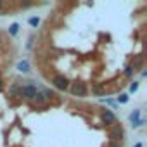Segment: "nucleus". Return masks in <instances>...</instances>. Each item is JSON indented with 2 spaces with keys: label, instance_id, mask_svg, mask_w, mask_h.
Returning <instances> with one entry per match:
<instances>
[{
  "label": "nucleus",
  "instance_id": "nucleus-1",
  "mask_svg": "<svg viewBox=\"0 0 147 147\" xmlns=\"http://www.w3.org/2000/svg\"><path fill=\"white\" fill-rule=\"evenodd\" d=\"M67 90L71 92L73 97H85L88 94V88H87L85 83H71Z\"/></svg>",
  "mask_w": 147,
  "mask_h": 147
},
{
  "label": "nucleus",
  "instance_id": "nucleus-2",
  "mask_svg": "<svg viewBox=\"0 0 147 147\" xmlns=\"http://www.w3.org/2000/svg\"><path fill=\"white\" fill-rule=\"evenodd\" d=\"M52 85H54L57 90L66 92V90L69 88V80H67L64 75H55V76L52 78Z\"/></svg>",
  "mask_w": 147,
  "mask_h": 147
},
{
  "label": "nucleus",
  "instance_id": "nucleus-3",
  "mask_svg": "<svg viewBox=\"0 0 147 147\" xmlns=\"http://www.w3.org/2000/svg\"><path fill=\"white\" fill-rule=\"evenodd\" d=\"M36 92H38V88H36V85H33V83H28V85H21V90H19V95L21 97H24V99H28V100H31L35 95H36Z\"/></svg>",
  "mask_w": 147,
  "mask_h": 147
},
{
  "label": "nucleus",
  "instance_id": "nucleus-4",
  "mask_svg": "<svg viewBox=\"0 0 147 147\" xmlns=\"http://www.w3.org/2000/svg\"><path fill=\"white\" fill-rule=\"evenodd\" d=\"M125 137V131H123V126L121 125H113L111 126V130H109V138H111V142H118V140H121Z\"/></svg>",
  "mask_w": 147,
  "mask_h": 147
},
{
  "label": "nucleus",
  "instance_id": "nucleus-5",
  "mask_svg": "<svg viewBox=\"0 0 147 147\" xmlns=\"http://www.w3.org/2000/svg\"><path fill=\"white\" fill-rule=\"evenodd\" d=\"M100 119H102V123H104V125H107V126H113V125L116 123V114H114L111 109H106V111H102V114H100Z\"/></svg>",
  "mask_w": 147,
  "mask_h": 147
},
{
  "label": "nucleus",
  "instance_id": "nucleus-6",
  "mask_svg": "<svg viewBox=\"0 0 147 147\" xmlns=\"http://www.w3.org/2000/svg\"><path fill=\"white\" fill-rule=\"evenodd\" d=\"M33 100H35V104H36V106H45L47 97L43 95V92H42V90H38V92H36V95L33 97Z\"/></svg>",
  "mask_w": 147,
  "mask_h": 147
},
{
  "label": "nucleus",
  "instance_id": "nucleus-7",
  "mask_svg": "<svg viewBox=\"0 0 147 147\" xmlns=\"http://www.w3.org/2000/svg\"><path fill=\"white\" fill-rule=\"evenodd\" d=\"M19 90H21V85H19V83H11V87H9V95H11V97H18V95H19Z\"/></svg>",
  "mask_w": 147,
  "mask_h": 147
},
{
  "label": "nucleus",
  "instance_id": "nucleus-8",
  "mask_svg": "<svg viewBox=\"0 0 147 147\" xmlns=\"http://www.w3.org/2000/svg\"><path fill=\"white\" fill-rule=\"evenodd\" d=\"M142 64H144V55H138V57H135V59L131 61V64H130V66L137 71V69H140V67H142Z\"/></svg>",
  "mask_w": 147,
  "mask_h": 147
},
{
  "label": "nucleus",
  "instance_id": "nucleus-9",
  "mask_svg": "<svg viewBox=\"0 0 147 147\" xmlns=\"http://www.w3.org/2000/svg\"><path fill=\"white\" fill-rule=\"evenodd\" d=\"M18 69L23 71V73H28V71H30V62H28L26 59H24V61H19V62H18Z\"/></svg>",
  "mask_w": 147,
  "mask_h": 147
},
{
  "label": "nucleus",
  "instance_id": "nucleus-10",
  "mask_svg": "<svg viewBox=\"0 0 147 147\" xmlns=\"http://www.w3.org/2000/svg\"><path fill=\"white\" fill-rule=\"evenodd\" d=\"M123 75H125L126 78H131V76L135 75V69H133L130 64H126V66H125V71H123Z\"/></svg>",
  "mask_w": 147,
  "mask_h": 147
},
{
  "label": "nucleus",
  "instance_id": "nucleus-11",
  "mask_svg": "<svg viewBox=\"0 0 147 147\" xmlns=\"http://www.w3.org/2000/svg\"><path fill=\"white\" fill-rule=\"evenodd\" d=\"M138 119H140V109H135V111L130 114V121L135 125V123H138Z\"/></svg>",
  "mask_w": 147,
  "mask_h": 147
},
{
  "label": "nucleus",
  "instance_id": "nucleus-12",
  "mask_svg": "<svg viewBox=\"0 0 147 147\" xmlns=\"http://www.w3.org/2000/svg\"><path fill=\"white\" fill-rule=\"evenodd\" d=\"M18 31H19V24H18V23H12V24L9 26V35H11V36H16Z\"/></svg>",
  "mask_w": 147,
  "mask_h": 147
},
{
  "label": "nucleus",
  "instance_id": "nucleus-13",
  "mask_svg": "<svg viewBox=\"0 0 147 147\" xmlns=\"http://www.w3.org/2000/svg\"><path fill=\"white\" fill-rule=\"evenodd\" d=\"M104 92H106V90H104L100 85H94V87H92V94H94V95H102Z\"/></svg>",
  "mask_w": 147,
  "mask_h": 147
},
{
  "label": "nucleus",
  "instance_id": "nucleus-14",
  "mask_svg": "<svg viewBox=\"0 0 147 147\" xmlns=\"http://www.w3.org/2000/svg\"><path fill=\"white\" fill-rule=\"evenodd\" d=\"M116 100H118V104H126L128 102V95L126 94H121V95H118Z\"/></svg>",
  "mask_w": 147,
  "mask_h": 147
},
{
  "label": "nucleus",
  "instance_id": "nucleus-15",
  "mask_svg": "<svg viewBox=\"0 0 147 147\" xmlns=\"http://www.w3.org/2000/svg\"><path fill=\"white\" fill-rule=\"evenodd\" d=\"M28 23H30L33 28H36V26L40 24V19H38V18H30V19H28Z\"/></svg>",
  "mask_w": 147,
  "mask_h": 147
},
{
  "label": "nucleus",
  "instance_id": "nucleus-16",
  "mask_svg": "<svg viewBox=\"0 0 147 147\" xmlns=\"http://www.w3.org/2000/svg\"><path fill=\"white\" fill-rule=\"evenodd\" d=\"M137 90H138V82H133L130 85V92H137Z\"/></svg>",
  "mask_w": 147,
  "mask_h": 147
},
{
  "label": "nucleus",
  "instance_id": "nucleus-17",
  "mask_svg": "<svg viewBox=\"0 0 147 147\" xmlns=\"http://www.w3.org/2000/svg\"><path fill=\"white\" fill-rule=\"evenodd\" d=\"M107 147H119V142H109Z\"/></svg>",
  "mask_w": 147,
  "mask_h": 147
},
{
  "label": "nucleus",
  "instance_id": "nucleus-18",
  "mask_svg": "<svg viewBox=\"0 0 147 147\" xmlns=\"http://www.w3.org/2000/svg\"><path fill=\"white\" fill-rule=\"evenodd\" d=\"M2 7H4V0H0V12H2Z\"/></svg>",
  "mask_w": 147,
  "mask_h": 147
},
{
  "label": "nucleus",
  "instance_id": "nucleus-19",
  "mask_svg": "<svg viewBox=\"0 0 147 147\" xmlns=\"http://www.w3.org/2000/svg\"><path fill=\"white\" fill-rule=\"evenodd\" d=\"M135 147H142V144H137V145H135Z\"/></svg>",
  "mask_w": 147,
  "mask_h": 147
}]
</instances>
